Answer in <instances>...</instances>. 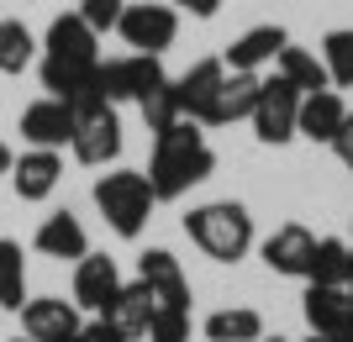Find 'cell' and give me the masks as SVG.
<instances>
[{"mask_svg": "<svg viewBox=\"0 0 353 342\" xmlns=\"http://www.w3.org/2000/svg\"><path fill=\"white\" fill-rule=\"evenodd\" d=\"M27 258H21V242L0 237V311H21L27 306Z\"/></svg>", "mask_w": 353, "mask_h": 342, "instance_id": "24", "label": "cell"}, {"mask_svg": "<svg viewBox=\"0 0 353 342\" xmlns=\"http://www.w3.org/2000/svg\"><path fill=\"white\" fill-rule=\"evenodd\" d=\"M290 43V32L280 27V21H264V27H248L243 37H237L227 53H221V63L232 69V74H259L264 63L280 58V47Z\"/></svg>", "mask_w": 353, "mask_h": 342, "instance_id": "13", "label": "cell"}, {"mask_svg": "<svg viewBox=\"0 0 353 342\" xmlns=\"http://www.w3.org/2000/svg\"><path fill=\"white\" fill-rule=\"evenodd\" d=\"M327 148L338 153V164H343V169H353V111H343V127H338V137H332Z\"/></svg>", "mask_w": 353, "mask_h": 342, "instance_id": "31", "label": "cell"}, {"mask_svg": "<svg viewBox=\"0 0 353 342\" xmlns=\"http://www.w3.org/2000/svg\"><path fill=\"white\" fill-rule=\"evenodd\" d=\"M121 6H127V0H79V11H74V16H79V21H85L95 37H101V32H117Z\"/></svg>", "mask_w": 353, "mask_h": 342, "instance_id": "30", "label": "cell"}, {"mask_svg": "<svg viewBox=\"0 0 353 342\" xmlns=\"http://www.w3.org/2000/svg\"><path fill=\"white\" fill-rule=\"evenodd\" d=\"M280 79H290L301 95H311V89H332L327 85V69H322V58L316 53H306V47H295V43H285L280 47Z\"/></svg>", "mask_w": 353, "mask_h": 342, "instance_id": "25", "label": "cell"}, {"mask_svg": "<svg viewBox=\"0 0 353 342\" xmlns=\"http://www.w3.org/2000/svg\"><path fill=\"white\" fill-rule=\"evenodd\" d=\"M348 279H353V248L343 237H316L306 284H338V290H348Z\"/></svg>", "mask_w": 353, "mask_h": 342, "instance_id": "22", "label": "cell"}, {"mask_svg": "<svg viewBox=\"0 0 353 342\" xmlns=\"http://www.w3.org/2000/svg\"><path fill=\"white\" fill-rule=\"evenodd\" d=\"M301 311H306V327L316 332V337H343V332H353V295L338 290V284H306Z\"/></svg>", "mask_w": 353, "mask_h": 342, "instance_id": "11", "label": "cell"}, {"mask_svg": "<svg viewBox=\"0 0 353 342\" xmlns=\"http://www.w3.org/2000/svg\"><path fill=\"white\" fill-rule=\"evenodd\" d=\"M117 290H121L117 258L85 253L79 264H74V306H79V311H95V316H101L105 306H111V295H117Z\"/></svg>", "mask_w": 353, "mask_h": 342, "instance_id": "14", "label": "cell"}, {"mask_svg": "<svg viewBox=\"0 0 353 342\" xmlns=\"http://www.w3.org/2000/svg\"><path fill=\"white\" fill-rule=\"evenodd\" d=\"M21 142H32V148H53L59 153L63 142L74 137V111L63 100H53V95H43V100H32L27 111H21Z\"/></svg>", "mask_w": 353, "mask_h": 342, "instance_id": "12", "label": "cell"}, {"mask_svg": "<svg viewBox=\"0 0 353 342\" xmlns=\"http://www.w3.org/2000/svg\"><path fill=\"white\" fill-rule=\"evenodd\" d=\"M163 58L153 53H127V58H101L95 63V89H101L111 105L121 100H143L153 85H163Z\"/></svg>", "mask_w": 353, "mask_h": 342, "instance_id": "7", "label": "cell"}, {"mask_svg": "<svg viewBox=\"0 0 353 342\" xmlns=\"http://www.w3.org/2000/svg\"><path fill=\"white\" fill-rule=\"evenodd\" d=\"M338 342H353V332H343V337H338Z\"/></svg>", "mask_w": 353, "mask_h": 342, "instance_id": "37", "label": "cell"}, {"mask_svg": "<svg viewBox=\"0 0 353 342\" xmlns=\"http://www.w3.org/2000/svg\"><path fill=\"white\" fill-rule=\"evenodd\" d=\"M348 248H353V242H348Z\"/></svg>", "mask_w": 353, "mask_h": 342, "instance_id": "41", "label": "cell"}, {"mask_svg": "<svg viewBox=\"0 0 353 342\" xmlns=\"http://www.w3.org/2000/svg\"><path fill=\"white\" fill-rule=\"evenodd\" d=\"M311 342H338V337H316V332H311Z\"/></svg>", "mask_w": 353, "mask_h": 342, "instance_id": "36", "label": "cell"}, {"mask_svg": "<svg viewBox=\"0 0 353 342\" xmlns=\"http://www.w3.org/2000/svg\"><path fill=\"white\" fill-rule=\"evenodd\" d=\"M221 79H227V63H221V58H201V63H190V69H185V74L174 79L179 116H190V121H206V111H211V100H216Z\"/></svg>", "mask_w": 353, "mask_h": 342, "instance_id": "16", "label": "cell"}, {"mask_svg": "<svg viewBox=\"0 0 353 342\" xmlns=\"http://www.w3.org/2000/svg\"><path fill=\"white\" fill-rule=\"evenodd\" d=\"M253 100H259V74H232V69H227V79H221V89H216V100H211V111H206L201 127H232V121H248Z\"/></svg>", "mask_w": 353, "mask_h": 342, "instance_id": "20", "label": "cell"}, {"mask_svg": "<svg viewBox=\"0 0 353 342\" xmlns=\"http://www.w3.org/2000/svg\"><path fill=\"white\" fill-rule=\"evenodd\" d=\"M11 164H16V153L6 148V142H0V174H11Z\"/></svg>", "mask_w": 353, "mask_h": 342, "instance_id": "34", "label": "cell"}, {"mask_svg": "<svg viewBox=\"0 0 353 342\" xmlns=\"http://www.w3.org/2000/svg\"><path fill=\"white\" fill-rule=\"evenodd\" d=\"M95 63H101V37L74 11L53 16V27H48V37H43V69H37L48 95L63 100V105H69L74 95H85L90 79H95Z\"/></svg>", "mask_w": 353, "mask_h": 342, "instance_id": "2", "label": "cell"}, {"mask_svg": "<svg viewBox=\"0 0 353 342\" xmlns=\"http://www.w3.org/2000/svg\"><path fill=\"white\" fill-rule=\"evenodd\" d=\"M37 58V37L21 21H0V74H21Z\"/></svg>", "mask_w": 353, "mask_h": 342, "instance_id": "27", "label": "cell"}, {"mask_svg": "<svg viewBox=\"0 0 353 342\" xmlns=\"http://www.w3.org/2000/svg\"><path fill=\"white\" fill-rule=\"evenodd\" d=\"M343 95L338 89H311L301 95V111H295V137H306V142H332L343 127Z\"/></svg>", "mask_w": 353, "mask_h": 342, "instance_id": "18", "label": "cell"}, {"mask_svg": "<svg viewBox=\"0 0 353 342\" xmlns=\"http://www.w3.org/2000/svg\"><path fill=\"white\" fill-rule=\"evenodd\" d=\"M211 169H216V153H211L201 121L179 116L174 127L153 132V158H148L153 200H179V195H190L201 179H211Z\"/></svg>", "mask_w": 353, "mask_h": 342, "instance_id": "1", "label": "cell"}, {"mask_svg": "<svg viewBox=\"0 0 353 342\" xmlns=\"http://www.w3.org/2000/svg\"><path fill=\"white\" fill-rule=\"evenodd\" d=\"M259 342H285V337H259Z\"/></svg>", "mask_w": 353, "mask_h": 342, "instance_id": "38", "label": "cell"}, {"mask_svg": "<svg viewBox=\"0 0 353 342\" xmlns=\"http://www.w3.org/2000/svg\"><path fill=\"white\" fill-rule=\"evenodd\" d=\"M137 279H143V290L153 295L159 311H190V279H185V268H179L174 253L148 248V253L137 258Z\"/></svg>", "mask_w": 353, "mask_h": 342, "instance_id": "10", "label": "cell"}, {"mask_svg": "<svg viewBox=\"0 0 353 342\" xmlns=\"http://www.w3.org/2000/svg\"><path fill=\"white\" fill-rule=\"evenodd\" d=\"M322 69L332 89H353V27H332L322 37Z\"/></svg>", "mask_w": 353, "mask_h": 342, "instance_id": "26", "label": "cell"}, {"mask_svg": "<svg viewBox=\"0 0 353 342\" xmlns=\"http://www.w3.org/2000/svg\"><path fill=\"white\" fill-rule=\"evenodd\" d=\"M348 295H353V279H348Z\"/></svg>", "mask_w": 353, "mask_h": 342, "instance_id": "40", "label": "cell"}, {"mask_svg": "<svg viewBox=\"0 0 353 342\" xmlns=\"http://www.w3.org/2000/svg\"><path fill=\"white\" fill-rule=\"evenodd\" d=\"M295 111H301V89L290 79H259V100H253V137L264 148H285L295 137Z\"/></svg>", "mask_w": 353, "mask_h": 342, "instance_id": "6", "label": "cell"}, {"mask_svg": "<svg viewBox=\"0 0 353 342\" xmlns=\"http://www.w3.org/2000/svg\"><path fill=\"white\" fill-rule=\"evenodd\" d=\"M32 248L43 258H79L90 253V237H85V226H79V216L74 211H53L43 226H37V237H32Z\"/></svg>", "mask_w": 353, "mask_h": 342, "instance_id": "19", "label": "cell"}, {"mask_svg": "<svg viewBox=\"0 0 353 342\" xmlns=\"http://www.w3.org/2000/svg\"><path fill=\"white\" fill-rule=\"evenodd\" d=\"M101 316H105V321H111V327H117L127 342H132V337H143V332H148V316H153V295L143 290V279H137V284H121Z\"/></svg>", "mask_w": 353, "mask_h": 342, "instance_id": "21", "label": "cell"}, {"mask_svg": "<svg viewBox=\"0 0 353 342\" xmlns=\"http://www.w3.org/2000/svg\"><path fill=\"white\" fill-rule=\"evenodd\" d=\"M121 43L132 47V53H153V58H163V47H174V32H179V11L174 6H121Z\"/></svg>", "mask_w": 353, "mask_h": 342, "instance_id": "8", "label": "cell"}, {"mask_svg": "<svg viewBox=\"0 0 353 342\" xmlns=\"http://www.w3.org/2000/svg\"><path fill=\"white\" fill-rule=\"evenodd\" d=\"M21 332H27L32 342H59L69 337V332H79V306L74 300H59V295H37L21 306Z\"/></svg>", "mask_w": 353, "mask_h": 342, "instance_id": "15", "label": "cell"}, {"mask_svg": "<svg viewBox=\"0 0 353 342\" xmlns=\"http://www.w3.org/2000/svg\"><path fill=\"white\" fill-rule=\"evenodd\" d=\"M311 253H316V237H311L301 222L274 226V232L259 242L264 268H269V274H280V279H306V274H311Z\"/></svg>", "mask_w": 353, "mask_h": 342, "instance_id": "9", "label": "cell"}, {"mask_svg": "<svg viewBox=\"0 0 353 342\" xmlns=\"http://www.w3.org/2000/svg\"><path fill=\"white\" fill-rule=\"evenodd\" d=\"M59 179H63V158L53 148H27L11 164V184H16L21 200H48V195L59 190Z\"/></svg>", "mask_w": 353, "mask_h": 342, "instance_id": "17", "label": "cell"}, {"mask_svg": "<svg viewBox=\"0 0 353 342\" xmlns=\"http://www.w3.org/2000/svg\"><path fill=\"white\" fill-rule=\"evenodd\" d=\"M185 237L211 258V264H243L253 248V216L243 200H206L185 216Z\"/></svg>", "mask_w": 353, "mask_h": 342, "instance_id": "3", "label": "cell"}, {"mask_svg": "<svg viewBox=\"0 0 353 342\" xmlns=\"http://www.w3.org/2000/svg\"><path fill=\"white\" fill-rule=\"evenodd\" d=\"M137 111H143V121H148V132H163V127H174L179 121V95H174V79H163V85H153L137 100Z\"/></svg>", "mask_w": 353, "mask_h": 342, "instance_id": "28", "label": "cell"}, {"mask_svg": "<svg viewBox=\"0 0 353 342\" xmlns=\"http://www.w3.org/2000/svg\"><path fill=\"white\" fill-rule=\"evenodd\" d=\"M90 195H95V211L105 216V226L127 242L143 237V226L153 222V206H159L148 174H137V169H111V174H101L90 184Z\"/></svg>", "mask_w": 353, "mask_h": 342, "instance_id": "4", "label": "cell"}, {"mask_svg": "<svg viewBox=\"0 0 353 342\" xmlns=\"http://www.w3.org/2000/svg\"><path fill=\"white\" fill-rule=\"evenodd\" d=\"M163 6H174V11H190V16H201V21H211V16L221 11V0H163Z\"/></svg>", "mask_w": 353, "mask_h": 342, "instance_id": "32", "label": "cell"}, {"mask_svg": "<svg viewBox=\"0 0 353 342\" xmlns=\"http://www.w3.org/2000/svg\"><path fill=\"white\" fill-rule=\"evenodd\" d=\"M59 342H85V332H69V337H59Z\"/></svg>", "mask_w": 353, "mask_h": 342, "instance_id": "35", "label": "cell"}, {"mask_svg": "<svg viewBox=\"0 0 353 342\" xmlns=\"http://www.w3.org/2000/svg\"><path fill=\"white\" fill-rule=\"evenodd\" d=\"M143 337L148 342H190V311H159V306H153Z\"/></svg>", "mask_w": 353, "mask_h": 342, "instance_id": "29", "label": "cell"}, {"mask_svg": "<svg viewBox=\"0 0 353 342\" xmlns=\"http://www.w3.org/2000/svg\"><path fill=\"white\" fill-rule=\"evenodd\" d=\"M264 337V316L253 306H227L206 316V342H259Z\"/></svg>", "mask_w": 353, "mask_h": 342, "instance_id": "23", "label": "cell"}, {"mask_svg": "<svg viewBox=\"0 0 353 342\" xmlns=\"http://www.w3.org/2000/svg\"><path fill=\"white\" fill-rule=\"evenodd\" d=\"M69 111H74V137H69L74 158H79L85 169L117 164V158H121V116H117V105L95 89V79H90L85 95H74V100H69Z\"/></svg>", "mask_w": 353, "mask_h": 342, "instance_id": "5", "label": "cell"}, {"mask_svg": "<svg viewBox=\"0 0 353 342\" xmlns=\"http://www.w3.org/2000/svg\"><path fill=\"white\" fill-rule=\"evenodd\" d=\"M16 342H32V337H16Z\"/></svg>", "mask_w": 353, "mask_h": 342, "instance_id": "39", "label": "cell"}, {"mask_svg": "<svg viewBox=\"0 0 353 342\" xmlns=\"http://www.w3.org/2000/svg\"><path fill=\"white\" fill-rule=\"evenodd\" d=\"M79 332H85V342H127L111 321H105V316H95V321H90V327H79Z\"/></svg>", "mask_w": 353, "mask_h": 342, "instance_id": "33", "label": "cell"}]
</instances>
